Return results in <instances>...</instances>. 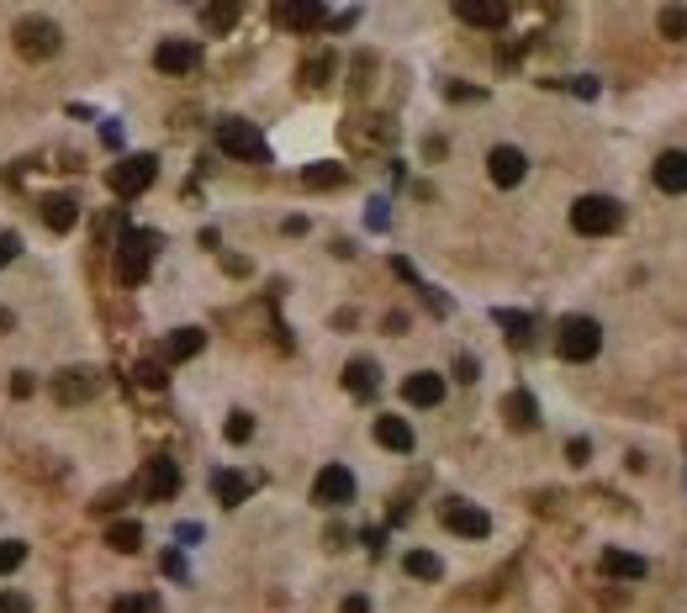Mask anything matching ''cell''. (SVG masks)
<instances>
[{
    "label": "cell",
    "mask_w": 687,
    "mask_h": 613,
    "mask_svg": "<svg viewBox=\"0 0 687 613\" xmlns=\"http://www.w3.org/2000/svg\"><path fill=\"white\" fill-rule=\"evenodd\" d=\"M159 244H164V238H159V233H143V228H127V233H122V244H117V275H122V286H143V281H148Z\"/></svg>",
    "instance_id": "1"
},
{
    "label": "cell",
    "mask_w": 687,
    "mask_h": 613,
    "mask_svg": "<svg viewBox=\"0 0 687 613\" xmlns=\"http://www.w3.org/2000/svg\"><path fill=\"white\" fill-rule=\"evenodd\" d=\"M571 228L587 238H608L624 228V207L614 196H582V201H571Z\"/></svg>",
    "instance_id": "2"
},
{
    "label": "cell",
    "mask_w": 687,
    "mask_h": 613,
    "mask_svg": "<svg viewBox=\"0 0 687 613\" xmlns=\"http://www.w3.org/2000/svg\"><path fill=\"white\" fill-rule=\"evenodd\" d=\"M217 148H222L228 159H249V164H265V159H270V143H265V133H259L254 122H244V117L217 122Z\"/></svg>",
    "instance_id": "3"
},
{
    "label": "cell",
    "mask_w": 687,
    "mask_h": 613,
    "mask_svg": "<svg viewBox=\"0 0 687 613\" xmlns=\"http://www.w3.org/2000/svg\"><path fill=\"white\" fill-rule=\"evenodd\" d=\"M154 180H159V159H154V154H127V159H117V164H111V170H106L111 196H122V201L143 196Z\"/></svg>",
    "instance_id": "4"
},
{
    "label": "cell",
    "mask_w": 687,
    "mask_h": 613,
    "mask_svg": "<svg viewBox=\"0 0 687 613\" xmlns=\"http://www.w3.org/2000/svg\"><path fill=\"white\" fill-rule=\"evenodd\" d=\"M555 349H561V360L571 365H587V360H598V349H603V328L592 323V318H561V333H555Z\"/></svg>",
    "instance_id": "5"
},
{
    "label": "cell",
    "mask_w": 687,
    "mask_h": 613,
    "mask_svg": "<svg viewBox=\"0 0 687 613\" xmlns=\"http://www.w3.org/2000/svg\"><path fill=\"white\" fill-rule=\"evenodd\" d=\"M59 48H64V32L53 27L48 16H27V22H16V53H22V59L43 64V59H53Z\"/></svg>",
    "instance_id": "6"
},
{
    "label": "cell",
    "mask_w": 687,
    "mask_h": 613,
    "mask_svg": "<svg viewBox=\"0 0 687 613\" xmlns=\"http://www.w3.org/2000/svg\"><path fill=\"white\" fill-rule=\"evenodd\" d=\"M439 524L450 529V534H460V540H487V534H492L487 508L466 503V497H444V503H439Z\"/></svg>",
    "instance_id": "7"
},
{
    "label": "cell",
    "mask_w": 687,
    "mask_h": 613,
    "mask_svg": "<svg viewBox=\"0 0 687 613\" xmlns=\"http://www.w3.org/2000/svg\"><path fill=\"white\" fill-rule=\"evenodd\" d=\"M312 503L318 508H349L355 503V471L349 466H323L312 481Z\"/></svg>",
    "instance_id": "8"
},
{
    "label": "cell",
    "mask_w": 687,
    "mask_h": 613,
    "mask_svg": "<svg viewBox=\"0 0 687 613\" xmlns=\"http://www.w3.org/2000/svg\"><path fill=\"white\" fill-rule=\"evenodd\" d=\"M138 487H143L148 503H170V497L180 492V466H175L170 455H154V460L143 466V481H138Z\"/></svg>",
    "instance_id": "9"
},
{
    "label": "cell",
    "mask_w": 687,
    "mask_h": 613,
    "mask_svg": "<svg viewBox=\"0 0 687 613\" xmlns=\"http://www.w3.org/2000/svg\"><path fill=\"white\" fill-rule=\"evenodd\" d=\"M53 397H59V402H90V397H101V370H90V365L59 370V376H53Z\"/></svg>",
    "instance_id": "10"
},
{
    "label": "cell",
    "mask_w": 687,
    "mask_h": 613,
    "mask_svg": "<svg viewBox=\"0 0 687 613\" xmlns=\"http://www.w3.org/2000/svg\"><path fill=\"white\" fill-rule=\"evenodd\" d=\"M201 64V48L191 43V37H164V43L154 48V69L159 74H191Z\"/></svg>",
    "instance_id": "11"
},
{
    "label": "cell",
    "mask_w": 687,
    "mask_h": 613,
    "mask_svg": "<svg viewBox=\"0 0 687 613\" xmlns=\"http://www.w3.org/2000/svg\"><path fill=\"white\" fill-rule=\"evenodd\" d=\"M487 175H492L497 185H503V191H513V185L529 175V159L518 154L513 143H503V148H492V154H487Z\"/></svg>",
    "instance_id": "12"
},
{
    "label": "cell",
    "mask_w": 687,
    "mask_h": 613,
    "mask_svg": "<svg viewBox=\"0 0 687 613\" xmlns=\"http://www.w3.org/2000/svg\"><path fill=\"white\" fill-rule=\"evenodd\" d=\"M455 16H460V22H471V27L497 32V27H508V16H513V11L503 6V0H460Z\"/></svg>",
    "instance_id": "13"
},
{
    "label": "cell",
    "mask_w": 687,
    "mask_h": 613,
    "mask_svg": "<svg viewBox=\"0 0 687 613\" xmlns=\"http://www.w3.org/2000/svg\"><path fill=\"white\" fill-rule=\"evenodd\" d=\"M402 402L439 407V402H444V376H434V370H413V376L402 381Z\"/></svg>",
    "instance_id": "14"
},
{
    "label": "cell",
    "mask_w": 687,
    "mask_h": 613,
    "mask_svg": "<svg viewBox=\"0 0 687 613\" xmlns=\"http://www.w3.org/2000/svg\"><path fill=\"white\" fill-rule=\"evenodd\" d=\"M656 191H666V196H682L687 191V154L682 148H666V154L656 159Z\"/></svg>",
    "instance_id": "15"
},
{
    "label": "cell",
    "mask_w": 687,
    "mask_h": 613,
    "mask_svg": "<svg viewBox=\"0 0 687 613\" xmlns=\"http://www.w3.org/2000/svg\"><path fill=\"white\" fill-rule=\"evenodd\" d=\"M275 22L291 32H318V27H328V11L312 6V0H291V6H275Z\"/></svg>",
    "instance_id": "16"
},
{
    "label": "cell",
    "mask_w": 687,
    "mask_h": 613,
    "mask_svg": "<svg viewBox=\"0 0 687 613\" xmlns=\"http://www.w3.org/2000/svg\"><path fill=\"white\" fill-rule=\"evenodd\" d=\"M598 566H603V577H614V582H640L645 571H651L645 555H635V550H603Z\"/></svg>",
    "instance_id": "17"
},
{
    "label": "cell",
    "mask_w": 687,
    "mask_h": 613,
    "mask_svg": "<svg viewBox=\"0 0 687 613\" xmlns=\"http://www.w3.org/2000/svg\"><path fill=\"white\" fill-rule=\"evenodd\" d=\"M344 386H349V397H376L381 392V365L376 360H349L344 365Z\"/></svg>",
    "instance_id": "18"
},
{
    "label": "cell",
    "mask_w": 687,
    "mask_h": 613,
    "mask_svg": "<svg viewBox=\"0 0 687 613\" xmlns=\"http://www.w3.org/2000/svg\"><path fill=\"white\" fill-rule=\"evenodd\" d=\"M376 444H381V450H392V455H407V450H413V423H407V418H392V413H386V418H376Z\"/></svg>",
    "instance_id": "19"
},
{
    "label": "cell",
    "mask_w": 687,
    "mask_h": 613,
    "mask_svg": "<svg viewBox=\"0 0 687 613\" xmlns=\"http://www.w3.org/2000/svg\"><path fill=\"white\" fill-rule=\"evenodd\" d=\"M201 349H207V333H201V328H175L170 339H164V360L180 365V360H196Z\"/></svg>",
    "instance_id": "20"
},
{
    "label": "cell",
    "mask_w": 687,
    "mask_h": 613,
    "mask_svg": "<svg viewBox=\"0 0 687 613\" xmlns=\"http://www.w3.org/2000/svg\"><path fill=\"white\" fill-rule=\"evenodd\" d=\"M503 418H508V429H534V423H540V402H534L529 392H508L503 397Z\"/></svg>",
    "instance_id": "21"
},
{
    "label": "cell",
    "mask_w": 687,
    "mask_h": 613,
    "mask_svg": "<svg viewBox=\"0 0 687 613\" xmlns=\"http://www.w3.org/2000/svg\"><path fill=\"white\" fill-rule=\"evenodd\" d=\"M249 487H254V481H249V476H238V471H212V492H217V503H222V508L249 503Z\"/></svg>",
    "instance_id": "22"
},
{
    "label": "cell",
    "mask_w": 687,
    "mask_h": 613,
    "mask_svg": "<svg viewBox=\"0 0 687 613\" xmlns=\"http://www.w3.org/2000/svg\"><path fill=\"white\" fill-rule=\"evenodd\" d=\"M43 222L53 233H69L74 222H80V201L74 196H43Z\"/></svg>",
    "instance_id": "23"
},
{
    "label": "cell",
    "mask_w": 687,
    "mask_h": 613,
    "mask_svg": "<svg viewBox=\"0 0 687 613\" xmlns=\"http://www.w3.org/2000/svg\"><path fill=\"white\" fill-rule=\"evenodd\" d=\"M407 577H418V582H439L444 577V561H439V555L434 550H407Z\"/></svg>",
    "instance_id": "24"
},
{
    "label": "cell",
    "mask_w": 687,
    "mask_h": 613,
    "mask_svg": "<svg viewBox=\"0 0 687 613\" xmlns=\"http://www.w3.org/2000/svg\"><path fill=\"white\" fill-rule=\"evenodd\" d=\"M492 318H497V328H503V333H508V339H513V344H529V333H534V318H529V312H513V307H497V312H492Z\"/></svg>",
    "instance_id": "25"
},
{
    "label": "cell",
    "mask_w": 687,
    "mask_h": 613,
    "mask_svg": "<svg viewBox=\"0 0 687 613\" xmlns=\"http://www.w3.org/2000/svg\"><path fill=\"white\" fill-rule=\"evenodd\" d=\"M106 545L117 550V555H133V550L143 545V529L133 524V518H122V524H111V529H106Z\"/></svg>",
    "instance_id": "26"
},
{
    "label": "cell",
    "mask_w": 687,
    "mask_h": 613,
    "mask_svg": "<svg viewBox=\"0 0 687 613\" xmlns=\"http://www.w3.org/2000/svg\"><path fill=\"white\" fill-rule=\"evenodd\" d=\"M302 180L312 185V191H328V185H344V180H349V170H344V164H307Z\"/></svg>",
    "instance_id": "27"
},
{
    "label": "cell",
    "mask_w": 687,
    "mask_h": 613,
    "mask_svg": "<svg viewBox=\"0 0 687 613\" xmlns=\"http://www.w3.org/2000/svg\"><path fill=\"white\" fill-rule=\"evenodd\" d=\"M238 16H244L238 6H207V11H201V22H207V32H233Z\"/></svg>",
    "instance_id": "28"
},
{
    "label": "cell",
    "mask_w": 687,
    "mask_h": 613,
    "mask_svg": "<svg viewBox=\"0 0 687 613\" xmlns=\"http://www.w3.org/2000/svg\"><path fill=\"white\" fill-rule=\"evenodd\" d=\"M222 439H228V444H249V439H254V418H249V413H228V423H222Z\"/></svg>",
    "instance_id": "29"
},
{
    "label": "cell",
    "mask_w": 687,
    "mask_h": 613,
    "mask_svg": "<svg viewBox=\"0 0 687 613\" xmlns=\"http://www.w3.org/2000/svg\"><path fill=\"white\" fill-rule=\"evenodd\" d=\"M133 376H138V386H143V392H164V381H170V376H164V365H159V360H138V370H133Z\"/></svg>",
    "instance_id": "30"
},
{
    "label": "cell",
    "mask_w": 687,
    "mask_h": 613,
    "mask_svg": "<svg viewBox=\"0 0 687 613\" xmlns=\"http://www.w3.org/2000/svg\"><path fill=\"white\" fill-rule=\"evenodd\" d=\"M111 613H159V598L154 592H133V598H117Z\"/></svg>",
    "instance_id": "31"
},
{
    "label": "cell",
    "mask_w": 687,
    "mask_h": 613,
    "mask_svg": "<svg viewBox=\"0 0 687 613\" xmlns=\"http://www.w3.org/2000/svg\"><path fill=\"white\" fill-rule=\"evenodd\" d=\"M22 561H27V545L22 540H0V577H11Z\"/></svg>",
    "instance_id": "32"
},
{
    "label": "cell",
    "mask_w": 687,
    "mask_h": 613,
    "mask_svg": "<svg viewBox=\"0 0 687 613\" xmlns=\"http://www.w3.org/2000/svg\"><path fill=\"white\" fill-rule=\"evenodd\" d=\"M661 32L666 37H687V6H666L661 11Z\"/></svg>",
    "instance_id": "33"
},
{
    "label": "cell",
    "mask_w": 687,
    "mask_h": 613,
    "mask_svg": "<svg viewBox=\"0 0 687 613\" xmlns=\"http://www.w3.org/2000/svg\"><path fill=\"white\" fill-rule=\"evenodd\" d=\"M16 254H22V238H16V233H0V270H6Z\"/></svg>",
    "instance_id": "34"
},
{
    "label": "cell",
    "mask_w": 687,
    "mask_h": 613,
    "mask_svg": "<svg viewBox=\"0 0 687 613\" xmlns=\"http://www.w3.org/2000/svg\"><path fill=\"white\" fill-rule=\"evenodd\" d=\"M587 455H592L587 439H571V444H566V460H571V466H587Z\"/></svg>",
    "instance_id": "35"
},
{
    "label": "cell",
    "mask_w": 687,
    "mask_h": 613,
    "mask_svg": "<svg viewBox=\"0 0 687 613\" xmlns=\"http://www.w3.org/2000/svg\"><path fill=\"white\" fill-rule=\"evenodd\" d=\"M328 69H333V59H312L302 74H307V85H323V74H328Z\"/></svg>",
    "instance_id": "36"
},
{
    "label": "cell",
    "mask_w": 687,
    "mask_h": 613,
    "mask_svg": "<svg viewBox=\"0 0 687 613\" xmlns=\"http://www.w3.org/2000/svg\"><path fill=\"white\" fill-rule=\"evenodd\" d=\"M0 613H32V603L16 598V592H6V598H0Z\"/></svg>",
    "instance_id": "37"
},
{
    "label": "cell",
    "mask_w": 687,
    "mask_h": 613,
    "mask_svg": "<svg viewBox=\"0 0 687 613\" xmlns=\"http://www.w3.org/2000/svg\"><path fill=\"white\" fill-rule=\"evenodd\" d=\"M11 397H32V376H27V370H16V376H11Z\"/></svg>",
    "instance_id": "38"
},
{
    "label": "cell",
    "mask_w": 687,
    "mask_h": 613,
    "mask_svg": "<svg viewBox=\"0 0 687 613\" xmlns=\"http://www.w3.org/2000/svg\"><path fill=\"white\" fill-rule=\"evenodd\" d=\"M455 376H460V381H476V360L460 355V360H455Z\"/></svg>",
    "instance_id": "39"
},
{
    "label": "cell",
    "mask_w": 687,
    "mask_h": 613,
    "mask_svg": "<svg viewBox=\"0 0 687 613\" xmlns=\"http://www.w3.org/2000/svg\"><path fill=\"white\" fill-rule=\"evenodd\" d=\"M101 138H106V148H122V127H117V122H106V127H101Z\"/></svg>",
    "instance_id": "40"
},
{
    "label": "cell",
    "mask_w": 687,
    "mask_h": 613,
    "mask_svg": "<svg viewBox=\"0 0 687 613\" xmlns=\"http://www.w3.org/2000/svg\"><path fill=\"white\" fill-rule=\"evenodd\" d=\"M365 545H370V555H381L386 550V534L381 529H365Z\"/></svg>",
    "instance_id": "41"
},
{
    "label": "cell",
    "mask_w": 687,
    "mask_h": 613,
    "mask_svg": "<svg viewBox=\"0 0 687 613\" xmlns=\"http://www.w3.org/2000/svg\"><path fill=\"white\" fill-rule=\"evenodd\" d=\"M370 228H386V201H370Z\"/></svg>",
    "instance_id": "42"
},
{
    "label": "cell",
    "mask_w": 687,
    "mask_h": 613,
    "mask_svg": "<svg viewBox=\"0 0 687 613\" xmlns=\"http://www.w3.org/2000/svg\"><path fill=\"white\" fill-rule=\"evenodd\" d=\"M164 571H170V577H185V561H180V555L170 550V555H164Z\"/></svg>",
    "instance_id": "43"
},
{
    "label": "cell",
    "mask_w": 687,
    "mask_h": 613,
    "mask_svg": "<svg viewBox=\"0 0 687 613\" xmlns=\"http://www.w3.org/2000/svg\"><path fill=\"white\" fill-rule=\"evenodd\" d=\"M117 503H122L117 492H101V497H96V513H111V508H117Z\"/></svg>",
    "instance_id": "44"
},
{
    "label": "cell",
    "mask_w": 687,
    "mask_h": 613,
    "mask_svg": "<svg viewBox=\"0 0 687 613\" xmlns=\"http://www.w3.org/2000/svg\"><path fill=\"white\" fill-rule=\"evenodd\" d=\"M339 613H370V603L365 598H344V608Z\"/></svg>",
    "instance_id": "45"
}]
</instances>
